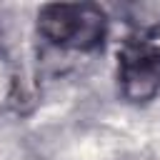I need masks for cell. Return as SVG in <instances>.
I'll return each mask as SVG.
<instances>
[{
    "label": "cell",
    "mask_w": 160,
    "mask_h": 160,
    "mask_svg": "<svg viewBox=\"0 0 160 160\" xmlns=\"http://www.w3.org/2000/svg\"><path fill=\"white\" fill-rule=\"evenodd\" d=\"M38 30L58 48L92 52L108 35V18L95 2H52L38 12Z\"/></svg>",
    "instance_id": "1"
},
{
    "label": "cell",
    "mask_w": 160,
    "mask_h": 160,
    "mask_svg": "<svg viewBox=\"0 0 160 160\" xmlns=\"http://www.w3.org/2000/svg\"><path fill=\"white\" fill-rule=\"evenodd\" d=\"M120 92L130 102H150L160 92V48L150 40H128L118 52Z\"/></svg>",
    "instance_id": "2"
},
{
    "label": "cell",
    "mask_w": 160,
    "mask_h": 160,
    "mask_svg": "<svg viewBox=\"0 0 160 160\" xmlns=\"http://www.w3.org/2000/svg\"><path fill=\"white\" fill-rule=\"evenodd\" d=\"M122 15H125V22L138 35H152L155 30H160V2L158 0L122 5Z\"/></svg>",
    "instance_id": "3"
}]
</instances>
